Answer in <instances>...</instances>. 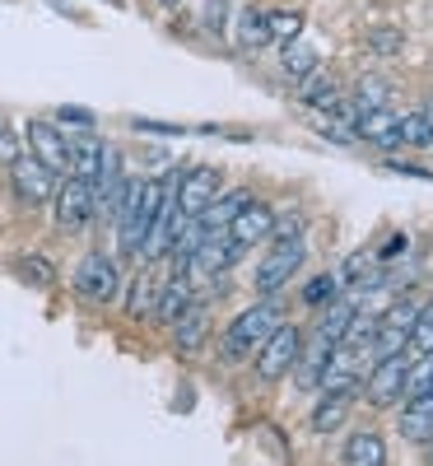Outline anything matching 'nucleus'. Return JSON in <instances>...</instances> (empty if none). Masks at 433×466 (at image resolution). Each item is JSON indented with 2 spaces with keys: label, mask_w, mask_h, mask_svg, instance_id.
I'll list each match as a JSON object with an SVG mask.
<instances>
[{
  "label": "nucleus",
  "mask_w": 433,
  "mask_h": 466,
  "mask_svg": "<svg viewBox=\"0 0 433 466\" xmlns=\"http://www.w3.org/2000/svg\"><path fill=\"white\" fill-rule=\"evenodd\" d=\"M168 187H173V177H126V187H122V201H116V215H112V224H116V248H122L126 257H140V248H145V233H149V224L159 219V206H164V197H168Z\"/></svg>",
  "instance_id": "1"
},
{
  "label": "nucleus",
  "mask_w": 433,
  "mask_h": 466,
  "mask_svg": "<svg viewBox=\"0 0 433 466\" xmlns=\"http://www.w3.org/2000/svg\"><path fill=\"white\" fill-rule=\"evenodd\" d=\"M280 322H285V313H280V303H275V299L252 303L247 313H238L228 322V331H224V360H243L247 350H257Z\"/></svg>",
  "instance_id": "2"
},
{
  "label": "nucleus",
  "mask_w": 433,
  "mask_h": 466,
  "mask_svg": "<svg viewBox=\"0 0 433 466\" xmlns=\"http://www.w3.org/2000/svg\"><path fill=\"white\" fill-rule=\"evenodd\" d=\"M303 261H307V243L303 238H289V243H275L261 261H257V294H266V299H275L280 294L298 270H303Z\"/></svg>",
  "instance_id": "3"
},
{
  "label": "nucleus",
  "mask_w": 433,
  "mask_h": 466,
  "mask_svg": "<svg viewBox=\"0 0 433 466\" xmlns=\"http://www.w3.org/2000/svg\"><path fill=\"white\" fill-rule=\"evenodd\" d=\"M257 350H261V355H257V378H261V382H275V378H285V373L298 364V355H303V331H298L294 322H280Z\"/></svg>",
  "instance_id": "4"
},
{
  "label": "nucleus",
  "mask_w": 433,
  "mask_h": 466,
  "mask_svg": "<svg viewBox=\"0 0 433 466\" xmlns=\"http://www.w3.org/2000/svg\"><path fill=\"white\" fill-rule=\"evenodd\" d=\"M75 294L85 303H112L122 294V276H116V261L107 252H89L80 266H75Z\"/></svg>",
  "instance_id": "5"
},
{
  "label": "nucleus",
  "mask_w": 433,
  "mask_h": 466,
  "mask_svg": "<svg viewBox=\"0 0 433 466\" xmlns=\"http://www.w3.org/2000/svg\"><path fill=\"white\" fill-rule=\"evenodd\" d=\"M52 206H56V228L61 233H85L94 219V187L80 177H65L52 191Z\"/></svg>",
  "instance_id": "6"
},
{
  "label": "nucleus",
  "mask_w": 433,
  "mask_h": 466,
  "mask_svg": "<svg viewBox=\"0 0 433 466\" xmlns=\"http://www.w3.org/2000/svg\"><path fill=\"white\" fill-rule=\"evenodd\" d=\"M28 154L37 164H47L56 177L70 173V140L56 122H47V116H33L28 122Z\"/></svg>",
  "instance_id": "7"
},
{
  "label": "nucleus",
  "mask_w": 433,
  "mask_h": 466,
  "mask_svg": "<svg viewBox=\"0 0 433 466\" xmlns=\"http://www.w3.org/2000/svg\"><path fill=\"white\" fill-rule=\"evenodd\" d=\"M224 191V177L215 173V168H186L177 182H173V201H177V210L186 215V219H196L215 197Z\"/></svg>",
  "instance_id": "8"
},
{
  "label": "nucleus",
  "mask_w": 433,
  "mask_h": 466,
  "mask_svg": "<svg viewBox=\"0 0 433 466\" xmlns=\"http://www.w3.org/2000/svg\"><path fill=\"white\" fill-rule=\"evenodd\" d=\"M10 182H15V197L28 201V206H43L52 201V191H56V173L47 164H37L33 154H19V159H10Z\"/></svg>",
  "instance_id": "9"
},
{
  "label": "nucleus",
  "mask_w": 433,
  "mask_h": 466,
  "mask_svg": "<svg viewBox=\"0 0 433 466\" xmlns=\"http://www.w3.org/2000/svg\"><path fill=\"white\" fill-rule=\"evenodd\" d=\"M406 378H410V360L401 355H378V369L368 373V401L378 406V410H387V406H397V397L406 392Z\"/></svg>",
  "instance_id": "10"
},
{
  "label": "nucleus",
  "mask_w": 433,
  "mask_h": 466,
  "mask_svg": "<svg viewBox=\"0 0 433 466\" xmlns=\"http://www.w3.org/2000/svg\"><path fill=\"white\" fill-rule=\"evenodd\" d=\"M354 140L378 145V149H401V116L391 107H359L354 112Z\"/></svg>",
  "instance_id": "11"
},
{
  "label": "nucleus",
  "mask_w": 433,
  "mask_h": 466,
  "mask_svg": "<svg viewBox=\"0 0 433 466\" xmlns=\"http://www.w3.org/2000/svg\"><path fill=\"white\" fill-rule=\"evenodd\" d=\"M270 224H275V210L266 206V201H247L238 215H233V224L224 228V238L238 248V252H247V248H257L261 238H270Z\"/></svg>",
  "instance_id": "12"
},
{
  "label": "nucleus",
  "mask_w": 433,
  "mask_h": 466,
  "mask_svg": "<svg viewBox=\"0 0 433 466\" xmlns=\"http://www.w3.org/2000/svg\"><path fill=\"white\" fill-rule=\"evenodd\" d=\"M196 303V289H191V270L173 266V276L159 285V294H154V322L159 327H173L186 308Z\"/></svg>",
  "instance_id": "13"
},
{
  "label": "nucleus",
  "mask_w": 433,
  "mask_h": 466,
  "mask_svg": "<svg viewBox=\"0 0 433 466\" xmlns=\"http://www.w3.org/2000/svg\"><path fill=\"white\" fill-rule=\"evenodd\" d=\"M122 187H126V168H122V154L112 145L103 149V168H98V182H94V210L103 219L116 215V201H122Z\"/></svg>",
  "instance_id": "14"
},
{
  "label": "nucleus",
  "mask_w": 433,
  "mask_h": 466,
  "mask_svg": "<svg viewBox=\"0 0 433 466\" xmlns=\"http://www.w3.org/2000/svg\"><path fill=\"white\" fill-rule=\"evenodd\" d=\"M415 313H419V303H397V308H391V313L378 322V331H373L378 355H397V350L410 340V322H415Z\"/></svg>",
  "instance_id": "15"
},
{
  "label": "nucleus",
  "mask_w": 433,
  "mask_h": 466,
  "mask_svg": "<svg viewBox=\"0 0 433 466\" xmlns=\"http://www.w3.org/2000/svg\"><path fill=\"white\" fill-rule=\"evenodd\" d=\"M247 201H252V191H243V187H238V191H228V197L219 191V197H215V201H210L201 215H196V228H201L206 238H219V233L233 224V215H238Z\"/></svg>",
  "instance_id": "16"
},
{
  "label": "nucleus",
  "mask_w": 433,
  "mask_h": 466,
  "mask_svg": "<svg viewBox=\"0 0 433 466\" xmlns=\"http://www.w3.org/2000/svg\"><path fill=\"white\" fill-rule=\"evenodd\" d=\"M206 336H210V308L206 303H191L186 313L173 322V345L182 350V355H196V350L206 345Z\"/></svg>",
  "instance_id": "17"
},
{
  "label": "nucleus",
  "mask_w": 433,
  "mask_h": 466,
  "mask_svg": "<svg viewBox=\"0 0 433 466\" xmlns=\"http://www.w3.org/2000/svg\"><path fill=\"white\" fill-rule=\"evenodd\" d=\"M397 430H401V439H410V443H428L433 439V392H415V401L401 410V420H397Z\"/></svg>",
  "instance_id": "18"
},
{
  "label": "nucleus",
  "mask_w": 433,
  "mask_h": 466,
  "mask_svg": "<svg viewBox=\"0 0 433 466\" xmlns=\"http://www.w3.org/2000/svg\"><path fill=\"white\" fill-rule=\"evenodd\" d=\"M103 149L107 140L98 136H80V140H70V177H80V182H98V168H103Z\"/></svg>",
  "instance_id": "19"
},
{
  "label": "nucleus",
  "mask_w": 433,
  "mask_h": 466,
  "mask_svg": "<svg viewBox=\"0 0 433 466\" xmlns=\"http://www.w3.org/2000/svg\"><path fill=\"white\" fill-rule=\"evenodd\" d=\"M233 43H238L243 52H261V47H270V33H266V15H261L257 5H247V10L238 15V24H233Z\"/></svg>",
  "instance_id": "20"
},
{
  "label": "nucleus",
  "mask_w": 433,
  "mask_h": 466,
  "mask_svg": "<svg viewBox=\"0 0 433 466\" xmlns=\"http://www.w3.org/2000/svg\"><path fill=\"white\" fill-rule=\"evenodd\" d=\"M345 466H387V443L382 434L364 430V434H354L345 443Z\"/></svg>",
  "instance_id": "21"
},
{
  "label": "nucleus",
  "mask_w": 433,
  "mask_h": 466,
  "mask_svg": "<svg viewBox=\"0 0 433 466\" xmlns=\"http://www.w3.org/2000/svg\"><path fill=\"white\" fill-rule=\"evenodd\" d=\"M349 318H354V303L331 299V303H327V313H322V331H317V340H322L327 350H336V345L345 340V331H349Z\"/></svg>",
  "instance_id": "22"
},
{
  "label": "nucleus",
  "mask_w": 433,
  "mask_h": 466,
  "mask_svg": "<svg viewBox=\"0 0 433 466\" xmlns=\"http://www.w3.org/2000/svg\"><path fill=\"white\" fill-rule=\"evenodd\" d=\"M349 401H354V397H336V392H322V406L312 410V430H317V434H336L340 424H345V415H349Z\"/></svg>",
  "instance_id": "23"
},
{
  "label": "nucleus",
  "mask_w": 433,
  "mask_h": 466,
  "mask_svg": "<svg viewBox=\"0 0 433 466\" xmlns=\"http://www.w3.org/2000/svg\"><path fill=\"white\" fill-rule=\"evenodd\" d=\"M15 276L24 280V285H37V289H47L52 280H56V266L43 257V252H24V257H15Z\"/></svg>",
  "instance_id": "24"
},
{
  "label": "nucleus",
  "mask_w": 433,
  "mask_h": 466,
  "mask_svg": "<svg viewBox=\"0 0 433 466\" xmlns=\"http://www.w3.org/2000/svg\"><path fill=\"white\" fill-rule=\"evenodd\" d=\"M401 145L406 149H433V116L424 107L401 116Z\"/></svg>",
  "instance_id": "25"
},
{
  "label": "nucleus",
  "mask_w": 433,
  "mask_h": 466,
  "mask_svg": "<svg viewBox=\"0 0 433 466\" xmlns=\"http://www.w3.org/2000/svg\"><path fill=\"white\" fill-rule=\"evenodd\" d=\"M266 33H270V43L285 52L289 43H298V33H303V10H280V15H266Z\"/></svg>",
  "instance_id": "26"
},
{
  "label": "nucleus",
  "mask_w": 433,
  "mask_h": 466,
  "mask_svg": "<svg viewBox=\"0 0 433 466\" xmlns=\"http://www.w3.org/2000/svg\"><path fill=\"white\" fill-rule=\"evenodd\" d=\"M154 294H159V280H154V270H140V276L131 280V289H126V313H131V318L154 313Z\"/></svg>",
  "instance_id": "27"
},
{
  "label": "nucleus",
  "mask_w": 433,
  "mask_h": 466,
  "mask_svg": "<svg viewBox=\"0 0 433 466\" xmlns=\"http://www.w3.org/2000/svg\"><path fill=\"white\" fill-rule=\"evenodd\" d=\"M280 70H285V80H303V75H312L317 70V52L312 47H303V43H289L285 52H280Z\"/></svg>",
  "instance_id": "28"
},
{
  "label": "nucleus",
  "mask_w": 433,
  "mask_h": 466,
  "mask_svg": "<svg viewBox=\"0 0 433 466\" xmlns=\"http://www.w3.org/2000/svg\"><path fill=\"white\" fill-rule=\"evenodd\" d=\"M415 355H433V303H424L415 322H410V340H406Z\"/></svg>",
  "instance_id": "29"
},
{
  "label": "nucleus",
  "mask_w": 433,
  "mask_h": 466,
  "mask_svg": "<svg viewBox=\"0 0 433 466\" xmlns=\"http://www.w3.org/2000/svg\"><path fill=\"white\" fill-rule=\"evenodd\" d=\"M331 299H340V294H336V276H312V280L303 285V303H307V308H327Z\"/></svg>",
  "instance_id": "30"
},
{
  "label": "nucleus",
  "mask_w": 433,
  "mask_h": 466,
  "mask_svg": "<svg viewBox=\"0 0 433 466\" xmlns=\"http://www.w3.org/2000/svg\"><path fill=\"white\" fill-rule=\"evenodd\" d=\"M303 228H307V215L289 210L285 219L275 215V224H270V238H275V243H289V238H303Z\"/></svg>",
  "instance_id": "31"
},
{
  "label": "nucleus",
  "mask_w": 433,
  "mask_h": 466,
  "mask_svg": "<svg viewBox=\"0 0 433 466\" xmlns=\"http://www.w3.org/2000/svg\"><path fill=\"white\" fill-rule=\"evenodd\" d=\"M24 154V145H19V131H15V122L5 112H0V164H10V159H19Z\"/></svg>",
  "instance_id": "32"
},
{
  "label": "nucleus",
  "mask_w": 433,
  "mask_h": 466,
  "mask_svg": "<svg viewBox=\"0 0 433 466\" xmlns=\"http://www.w3.org/2000/svg\"><path fill=\"white\" fill-rule=\"evenodd\" d=\"M56 127H80V131H89V127H94V112H89V107H56Z\"/></svg>",
  "instance_id": "33"
},
{
  "label": "nucleus",
  "mask_w": 433,
  "mask_h": 466,
  "mask_svg": "<svg viewBox=\"0 0 433 466\" xmlns=\"http://www.w3.org/2000/svg\"><path fill=\"white\" fill-rule=\"evenodd\" d=\"M368 47H373V52H382V56H391V52H401V33H391V28H378V33L368 37Z\"/></svg>",
  "instance_id": "34"
},
{
  "label": "nucleus",
  "mask_w": 433,
  "mask_h": 466,
  "mask_svg": "<svg viewBox=\"0 0 433 466\" xmlns=\"http://www.w3.org/2000/svg\"><path fill=\"white\" fill-rule=\"evenodd\" d=\"M206 28L224 33V0H210V5H206Z\"/></svg>",
  "instance_id": "35"
},
{
  "label": "nucleus",
  "mask_w": 433,
  "mask_h": 466,
  "mask_svg": "<svg viewBox=\"0 0 433 466\" xmlns=\"http://www.w3.org/2000/svg\"><path fill=\"white\" fill-rule=\"evenodd\" d=\"M424 364H428V369H424V382H419V392H433V355H424Z\"/></svg>",
  "instance_id": "36"
},
{
  "label": "nucleus",
  "mask_w": 433,
  "mask_h": 466,
  "mask_svg": "<svg viewBox=\"0 0 433 466\" xmlns=\"http://www.w3.org/2000/svg\"><path fill=\"white\" fill-rule=\"evenodd\" d=\"M424 448H428V466H433V439H428V443H424Z\"/></svg>",
  "instance_id": "37"
},
{
  "label": "nucleus",
  "mask_w": 433,
  "mask_h": 466,
  "mask_svg": "<svg viewBox=\"0 0 433 466\" xmlns=\"http://www.w3.org/2000/svg\"><path fill=\"white\" fill-rule=\"evenodd\" d=\"M159 5H177V0H159Z\"/></svg>",
  "instance_id": "38"
},
{
  "label": "nucleus",
  "mask_w": 433,
  "mask_h": 466,
  "mask_svg": "<svg viewBox=\"0 0 433 466\" xmlns=\"http://www.w3.org/2000/svg\"><path fill=\"white\" fill-rule=\"evenodd\" d=\"M424 112H428V116H433V107H424Z\"/></svg>",
  "instance_id": "39"
}]
</instances>
